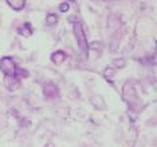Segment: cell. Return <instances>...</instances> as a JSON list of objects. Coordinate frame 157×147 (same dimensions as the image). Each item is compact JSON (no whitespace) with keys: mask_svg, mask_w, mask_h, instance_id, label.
Here are the masks:
<instances>
[{"mask_svg":"<svg viewBox=\"0 0 157 147\" xmlns=\"http://www.w3.org/2000/svg\"><path fill=\"white\" fill-rule=\"evenodd\" d=\"M59 9L62 11V12H66V11L69 9V3H62L60 7H59Z\"/></svg>","mask_w":157,"mask_h":147,"instance_id":"11","label":"cell"},{"mask_svg":"<svg viewBox=\"0 0 157 147\" xmlns=\"http://www.w3.org/2000/svg\"><path fill=\"white\" fill-rule=\"evenodd\" d=\"M56 94V90L55 87L52 84H48V86H46V88H44V95L46 96H48V98H52V96H55Z\"/></svg>","mask_w":157,"mask_h":147,"instance_id":"7","label":"cell"},{"mask_svg":"<svg viewBox=\"0 0 157 147\" xmlns=\"http://www.w3.org/2000/svg\"><path fill=\"white\" fill-rule=\"evenodd\" d=\"M73 31H74V36H75L77 42H78V46H79L81 51L87 55V51H89V46H87V40H86V35H85V31L82 28V24L81 23H74L73 26Z\"/></svg>","mask_w":157,"mask_h":147,"instance_id":"1","label":"cell"},{"mask_svg":"<svg viewBox=\"0 0 157 147\" xmlns=\"http://www.w3.org/2000/svg\"><path fill=\"white\" fill-rule=\"evenodd\" d=\"M124 98L126 99V102H129V103H133L136 100V92H134V90L132 88V86H129V84L125 86V88H124Z\"/></svg>","mask_w":157,"mask_h":147,"instance_id":"3","label":"cell"},{"mask_svg":"<svg viewBox=\"0 0 157 147\" xmlns=\"http://www.w3.org/2000/svg\"><path fill=\"white\" fill-rule=\"evenodd\" d=\"M0 70L6 74V76H13L16 72V64L11 58H3L0 60Z\"/></svg>","mask_w":157,"mask_h":147,"instance_id":"2","label":"cell"},{"mask_svg":"<svg viewBox=\"0 0 157 147\" xmlns=\"http://www.w3.org/2000/svg\"><path fill=\"white\" fill-rule=\"evenodd\" d=\"M52 62H54L55 64H60L65 60V53H63L62 51H56V52H54L52 53Z\"/></svg>","mask_w":157,"mask_h":147,"instance_id":"6","label":"cell"},{"mask_svg":"<svg viewBox=\"0 0 157 147\" xmlns=\"http://www.w3.org/2000/svg\"><path fill=\"white\" fill-rule=\"evenodd\" d=\"M7 4H8L11 8L19 11L24 8V6H26V2L24 0H7Z\"/></svg>","mask_w":157,"mask_h":147,"instance_id":"4","label":"cell"},{"mask_svg":"<svg viewBox=\"0 0 157 147\" xmlns=\"http://www.w3.org/2000/svg\"><path fill=\"white\" fill-rule=\"evenodd\" d=\"M116 72V70H113V68H109V70H106V72H105V75L109 78V80H112V75Z\"/></svg>","mask_w":157,"mask_h":147,"instance_id":"10","label":"cell"},{"mask_svg":"<svg viewBox=\"0 0 157 147\" xmlns=\"http://www.w3.org/2000/svg\"><path fill=\"white\" fill-rule=\"evenodd\" d=\"M22 34L24 35V36H28V35H31V30H30V24H24L23 30L20 31Z\"/></svg>","mask_w":157,"mask_h":147,"instance_id":"9","label":"cell"},{"mask_svg":"<svg viewBox=\"0 0 157 147\" xmlns=\"http://www.w3.org/2000/svg\"><path fill=\"white\" fill-rule=\"evenodd\" d=\"M116 66L117 67H122L124 66V60H118V62L116 60Z\"/></svg>","mask_w":157,"mask_h":147,"instance_id":"12","label":"cell"},{"mask_svg":"<svg viewBox=\"0 0 157 147\" xmlns=\"http://www.w3.org/2000/svg\"><path fill=\"white\" fill-rule=\"evenodd\" d=\"M6 86L13 91V90H16V87L19 86V80H17V78H15V76H7L6 78Z\"/></svg>","mask_w":157,"mask_h":147,"instance_id":"5","label":"cell"},{"mask_svg":"<svg viewBox=\"0 0 157 147\" xmlns=\"http://www.w3.org/2000/svg\"><path fill=\"white\" fill-rule=\"evenodd\" d=\"M46 21H47L48 26H51V24H55L56 21H58V17H56L55 15H47V17H46Z\"/></svg>","mask_w":157,"mask_h":147,"instance_id":"8","label":"cell"}]
</instances>
